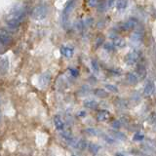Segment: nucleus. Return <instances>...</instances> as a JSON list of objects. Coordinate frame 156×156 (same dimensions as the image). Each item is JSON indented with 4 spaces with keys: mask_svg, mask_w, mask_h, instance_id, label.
<instances>
[{
    "mask_svg": "<svg viewBox=\"0 0 156 156\" xmlns=\"http://www.w3.org/2000/svg\"><path fill=\"white\" fill-rule=\"evenodd\" d=\"M26 7L23 4H17L16 6H14L11 9V11L7 15L6 23L10 27L16 28L21 24L23 20L26 17Z\"/></svg>",
    "mask_w": 156,
    "mask_h": 156,
    "instance_id": "1",
    "label": "nucleus"
},
{
    "mask_svg": "<svg viewBox=\"0 0 156 156\" xmlns=\"http://www.w3.org/2000/svg\"><path fill=\"white\" fill-rule=\"evenodd\" d=\"M47 13H48V8L46 5L40 4L34 8L33 12L31 14V17L32 19L36 20V21H42V20L46 18Z\"/></svg>",
    "mask_w": 156,
    "mask_h": 156,
    "instance_id": "2",
    "label": "nucleus"
},
{
    "mask_svg": "<svg viewBox=\"0 0 156 156\" xmlns=\"http://www.w3.org/2000/svg\"><path fill=\"white\" fill-rule=\"evenodd\" d=\"M75 6V2L72 1V2H68L66 4V6L63 9V12H62V26L63 27H68V17H69L70 13L72 12L73 8Z\"/></svg>",
    "mask_w": 156,
    "mask_h": 156,
    "instance_id": "3",
    "label": "nucleus"
},
{
    "mask_svg": "<svg viewBox=\"0 0 156 156\" xmlns=\"http://www.w3.org/2000/svg\"><path fill=\"white\" fill-rule=\"evenodd\" d=\"M139 53H136V52H132V53H129L128 55L126 56L125 58V61L127 62V65H129V66H134L135 63L138 62L139 60Z\"/></svg>",
    "mask_w": 156,
    "mask_h": 156,
    "instance_id": "4",
    "label": "nucleus"
},
{
    "mask_svg": "<svg viewBox=\"0 0 156 156\" xmlns=\"http://www.w3.org/2000/svg\"><path fill=\"white\" fill-rule=\"evenodd\" d=\"M11 42H12V37L6 31L0 30V44L7 47L8 45L11 44Z\"/></svg>",
    "mask_w": 156,
    "mask_h": 156,
    "instance_id": "5",
    "label": "nucleus"
},
{
    "mask_svg": "<svg viewBox=\"0 0 156 156\" xmlns=\"http://www.w3.org/2000/svg\"><path fill=\"white\" fill-rule=\"evenodd\" d=\"M51 80V73L50 72H44L43 74L39 77V84H40L41 87H46L49 83H50Z\"/></svg>",
    "mask_w": 156,
    "mask_h": 156,
    "instance_id": "6",
    "label": "nucleus"
},
{
    "mask_svg": "<svg viewBox=\"0 0 156 156\" xmlns=\"http://www.w3.org/2000/svg\"><path fill=\"white\" fill-rule=\"evenodd\" d=\"M61 53L63 57L66 58H71L74 54V48L70 46H63L61 48Z\"/></svg>",
    "mask_w": 156,
    "mask_h": 156,
    "instance_id": "7",
    "label": "nucleus"
},
{
    "mask_svg": "<svg viewBox=\"0 0 156 156\" xmlns=\"http://www.w3.org/2000/svg\"><path fill=\"white\" fill-rule=\"evenodd\" d=\"M54 125H55L56 129L58 131H62L65 129V123H63V121L62 120L61 117L58 115L54 117Z\"/></svg>",
    "mask_w": 156,
    "mask_h": 156,
    "instance_id": "8",
    "label": "nucleus"
},
{
    "mask_svg": "<svg viewBox=\"0 0 156 156\" xmlns=\"http://www.w3.org/2000/svg\"><path fill=\"white\" fill-rule=\"evenodd\" d=\"M97 117H98V120L99 121L105 122L110 118V113L107 110H101V111H99Z\"/></svg>",
    "mask_w": 156,
    "mask_h": 156,
    "instance_id": "9",
    "label": "nucleus"
},
{
    "mask_svg": "<svg viewBox=\"0 0 156 156\" xmlns=\"http://www.w3.org/2000/svg\"><path fill=\"white\" fill-rule=\"evenodd\" d=\"M136 19H129L125 23H123V27L122 28L125 29V30H129V29H133L136 26Z\"/></svg>",
    "mask_w": 156,
    "mask_h": 156,
    "instance_id": "10",
    "label": "nucleus"
},
{
    "mask_svg": "<svg viewBox=\"0 0 156 156\" xmlns=\"http://www.w3.org/2000/svg\"><path fill=\"white\" fill-rule=\"evenodd\" d=\"M83 105H84L85 107H87V108H90V109H95L99 106L98 102L95 100H85L84 102H83Z\"/></svg>",
    "mask_w": 156,
    "mask_h": 156,
    "instance_id": "11",
    "label": "nucleus"
},
{
    "mask_svg": "<svg viewBox=\"0 0 156 156\" xmlns=\"http://www.w3.org/2000/svg\"><path fill=\"white\" fill-rule=\"evenodd\" d=\"M9 68V61L7 58H3L0 60V71L5 73Z\"/></svg>",
    "mask_w": 156,
    "mask_h": 156,
    "instance_id": "12",
    "label": "nucleus"
},
{
    "mask_svg": "<svg viewBox=\"0 0 156 156\" xmlns=\"http://www.w3.org/2000/svg\"><path fill=\"white\" fill-rule=\"evenodd\" d=\"M127 80H128V82L130 83V84L136 85V83L139 82V78H138V76L135 74V73L129 72L128 74H127Z\"/></svg>",
    "mask_w": 156,
    "mask_h": 156,
    "instance_id": "13",
    "label": "nucleus"
},
{
    "mask_svg": "<svg viewBox=\"0 0 156 156\" xmlns=\"http://www.w3.org/2000/svg\"><path fill=\"white\" fill-rule=\"evenodd\" d=\"M153 91H154V84H153V82L149 81L147 84H146V86L144 87V93L145 96H150L153 93Z\"/></svg>",
    "mask_w": 156,
    "mask_h": 156,
    "instance_id": "14",
    "label": "nucleus"
},
{
    "mask_svg": "<svg viewBox=\"0 0 156 156\" xmlns=\"http://www.w3.org/2000/svg\"><path fill=\"white\" fill-rule=\"evenodd\" d=\"M136 72H138L139 76L141 78V79H144V78H145L146 76V68L144 65H139L138 66H136Z\"/></svg>",
    "mask_w": 156,
    "mask_h": 156,
    "instance_id": "15",
    "label": "nucleus"
},
{
    "mask_svg": "<svg viewBox=\"0 0 156 156\" xmlns=\"http://www.w3.org/2000/svg\"><path fill=\"white\" fill-rule=\"evenodd\" d=\"M112 45H113L114 47H117V48H124L125 45H126V43H125V41L122 38H120V37H114L113 44H112Z\"/></svg>",
    "mask_w": 156,
    "mask_h": 156,
    "instance_id": "16",
    "label": "nucleus"
},
{
    "mask_svg": "<svg viewBox=\"0 0 156 156\" xmlns=\"http://www.w3.org/2000/svg\"><path fill=\"white\" fill-rule=\"evenodd\" d=\"M141 39H143V34H141V32L140 30L135 31L131 36V40L134 42H139L141 40Z\"/></svg>",
    "mask_w": 156,
    "mask_h": 156,
    "instance_id": "17",
    "label": "nucleus"
},
{
    "mask_svg": "<svg viewBox=\"0 0 156 156\" xmlns=\"http://www.w3.org/2000/svg\"><path fill=\"white\" fill-rule=\"evenodd\" d=\"M127 5H128V2H127L126 0H120V1L116 2V7H117V9H118V10H120V11L126 9Z\"/></svg>",
    "mask_w": 156,
    "mask_h": 156,
    "instance_id": "18",
    "label": "nucleus"
},
{
    "mask_svg": "<svg viewBox=\"0 0 156 156\" xmlns=\"http://www.w3.org/2000/svg\"><path fill=\"white\" fill-rule=\"evenodd\" d=\"M91 92V88L88 86V85H83L82 87H81V89H80V91H79V93H80V95L81 96H84V95H86V94H89V93Z\"/></svg>",
    "mask_w": 156,
    "mask_h": 156,
    "instance_id": "19",
    "label": "nucleus"
},
{
    "mask_svg": "<svg viewBox=\"0 0 156 156\" xmlns=\"http://www.w3.org/2000/svg\"><path fill=\"white\" fill-rule=\"evenodd\" d=\"M95 94L98 97H100V98H106L107 96H108L107 92H105V90H102V89H97V90H95Z\"/></svg>",
    "mask_w": 156,
    "mask_h": 156,
    "instance_id": "20",
    "label": "nucleus"
},
{
    "mask_svg": "<svg viewBox=\"0 0 156 156\" xmlns=\"http://www.w3.org/2000/svg\"><path fill=\"white\" fill-rule=\"evenodd\" d=\"M92 67H93V70H94V72L99 73V71H100V66H99V63L97 62V61H95V60L92 61Z\"/></svg>",
    "mask_w": 156,
    "mask_h": 156,
    "instance_id": "21",
    "label": "nucleus"
},
{
    "mask_svg": "<svg viewBox=\"0 0 156 156\" xmlns=\"http://www.w3.org/2000/svg\"><path fill=\"white\" fill-rule=\"evenodd\" d=\"M74 27H75V28L77 29L78 31H81L83 29V27H84V23H83L82 21H77L74 23Z\"/></svg>",
    "mask_w": 156,
    "mask_h": 156,
    "instance_id": "22",
    "label": "nucleus"
},
{
    "mask_svg": "<svg viewBox=\"0 0 156 156\" xmlns=\"http://www.w3.org/2000/svg\"><path fill=\"white\" fill-rule=\"evenodd\" d=\"M144 136L143 134H140V133L135 134L133 136V140L136 141H141V140H144Z\"/></svg>",
    "mask_w": 156,
    "mask_h": 156,
    "instance_id": "23",
    "label": "nucleus"
},
{
    "mask_svg": "<svg viewBox=\"0 0 156 156\" xmlns=\"http://www.w3.org/2000/svg\"><path fill=\"white\" fill-rule=\"evenodd\" d=\"M89 148H90V150L92 151L93 153H97L98 151L100 150V146H99V145H97V144H92L89 145Z\"/></svg>",
    "mask_w": 156,
    "mask_h": 156,
    "instance_id": "24",
    "label": "nucleus"
},
{
    "mask_svg": "<svg viewBox=\"0 0 156 156\" xmlns=\"http://www.w3.org/2000/svg\"><path fill=\"white\" fill-rule=\"evenodd\" d=\"M106 8H107V3L106 2H101V3L99 4L98 10H99V12H102V11H105Z\"/></svg>",
    "mask_w": 156,
    "mask_h": 156,
    "instance_id": "25",
    "label": "nucleus"
},
{
    "mask_svg": "<svg viewBox=\"0 0 156 156\" xmlns=\"http://www.w3.org/2000/svg\"><path fill=\"white\" fill-rule=\"evenodd\" d=\"M104 48L105 49V50L107 51H109V52H112V51H114V46L112 45L111 43H105V45H104Z\"/></svg>",
    "mask_w": 156,
    "mask_h": 156,
    "instance_id": "26",
    "label": "nucleus"
},
{
    "mask_svg": "<svg viewBox=\"0 0 156 156\" xmlns=\"http://www.w3.org/2000/svg\"><path fill=\"white\" fill-rule=\"evenodd\" d=\"M105 88L106 89H108L110 92H113V93H117L118 92V89L114 86V85H111V84H106L105 85Z\"/></svg>",
    "mask_w": 156,
    "mask_h": 156,
    "instance_id": "27",
    "label": "nucleus"
},
{
    "mask_svg": "<svg viewBox=\"0 0 156 156\" xmlns=\"http://www.w3.org/2000/svg\"><path fill=\"white\" fill-rule=\"evenodd\" d=\"M86 132H87L88 134L92 135V136H97L98 135V131L95 130V129H93V128H88V129H86Z\"/></svg>",
    "mask_w": 156,
    "mask_h": 156,
    "instance_id": "28",
    "label": "nucleus"
},
{
    "mask_svg": "<svg viewBox=\"0 0 156 156\" xmlns=\"http://www.w3.org/2000/svg\"><path fill=\"white\" fill-rule=\"evenodd\" d=\"M69 72L73 77H77L78 74H79V71H78V69H76V68H70Z\"/></svg>",
    "mask_w": 156,
    "mask_h": 156,
    "instance_id": "29",
    "label": "nucleus"
},
{
    "mask_svg": "<svg viewBox=\"0 0 156 156\" xmlns=\"http://www.w3.org/2000/svg\"><path fill=\"white\" fill-rule=\"evenodd\" d=\"M112 127H113V128H115V129L120 128V127H121L120 121H118V120H114L113 122H112Z\"/></svg>",
    "mask_w": 156,
    "mask_h": 156,
    "instance_id": "30",
    "label": "nucleus"
},
{
    "mask_svg": "<svg viewBox=\"0 0 156 156\" xmlns=\"http://www.w3.org/2000/svg\"><path fill=\"white\" fill-rule=\"evenodd\" d=\"M104 138H105V140H106V143H108V144H114V143H115L114 140L112 139V138H110L109 136H106V135H105V136H104Z\"/></svg>",
    "mask_w": 156,
    "mask_h": 156,
    "instance_id": "31",
    "label": "nucleus"
},
{
    "mask_svg": "<svg viewBox=\"0 0 156 156\" xmlns=\"http://www.w3.org/2000/svg\"><path fill=\"white\" fill-rule=\"evenodd\" d=\"M83 23H84V26H88V27H89V26H91V23H93V20H92V19H87L86 21H85V22H83Z\"/></svg>",
    "mask_w": 156,
    "mask_h": 156,
    "instance_id": "32",
    "label": "nucleus"
},
{
    "mask_svg": "<svg viewBox=\"0 0 156 156\" xmlns=\"http://www.w3.org/2000/svg\"><path fill=\"white\" fill-rule=\"evenodd\" d=\"M115 135H116L117 138H119V139H121V140H124V139H125V136H124L123 134H122V133H119V132H118V133H115Z\"/></svg>",
    "mask_w": 156,
    "mask_h": 156,
    "instance_id": "33",
    "label": "nucleus"
},
{
    "mask_svg": "<svg viewBox=\"0 0 156 156\" xmlns=\"http://www.w3.org/2000/svg\"><path fill=\"white\" fill-rule=\"evenodd\" d=\"M5 49H6V46H4V45H2V44H0V54H2L5 51Z\"/></svg>",
    "mask_w": 156,
    "mask_h": 156,
    "instance_id": "34",
    "label": "nucleus"
},
{
    "mask_svg": "<svg viewBox=\"0 0 156 156\" xmlns=\"http://www.w3.org/2000/svg\"><path fill=\"white\" fill-rule=\"evenodd\" d=\"M98 4V2L97 1H90V2H88V5H90V6H96V5Z\"/></svg>",
    "mask_w": 156,
    "mask_h": 156,
    "instance_id": "35",
    "label": "nucleus"
},
{
    "mask_svg": "<svg viewBox=\"0 0 156 156\" xmlns=\"http://www.w3.org/2000/svg\"><path fill=\"white\" fill-rule=\"evenodd\" d=\"M84 116L85 115V112L84 111H81V112H78V116Z\"/></svg>",
    "mask_w": 156,
    "mask_h": 156,
    "instance_id": "36",
    "label": "nucleus"
},
{
    "mask_svg": "<svg viewBox=\"0 0 156 156\" xmlns=\"http://www.w3.org/2000/svg\"><path fill=\"white\" fill-rule=\"evenodd\" d=\"M116 156H124L122 153H116Z\"/></svg>",
    "mask_w": 156,
    "mask_h": 156,
    "instance_id": "37",
    "label": "nucleus"
},
{
    "mask_svg": "<svg viewBox=\"0 0 156 156\" xmlns=\"http://www.w3.org/2000/svg\"><path fill=\"white\" fill-rule=\"evenodd\" d=\"M0 119H1V113H0Z\"/></svg>",
    "mask_w": 156,
    "mask_h": 156,
    "instance_id": "38",
    "label": "nucleus"
}]
</instances>
